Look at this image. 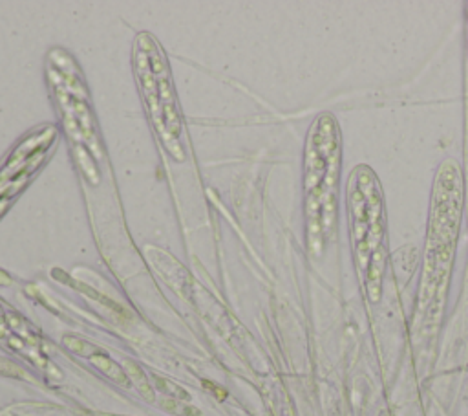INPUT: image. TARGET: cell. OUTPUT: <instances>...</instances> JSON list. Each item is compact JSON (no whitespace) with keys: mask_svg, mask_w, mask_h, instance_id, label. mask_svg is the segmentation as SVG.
Returning <instances> with one entry per match:
<instances>
[{"mask_svg":"<svg viewBox=\"0 0 468 416\" xmlns=\"http://www.w3.org/2000/svg\"><path fill=\"white\" fill-rule=\"evenodd\" d=\"M342 165V136L331 114H320L307 134L304 158L307 236L313 254H320L337 222V197Z\"/></svg>","mask_w":468,"mask_h":416,"instance_id":"cell-1","label":"cell"},{"mask_svg":"<svg viewBox=\"0 0 468 416\" xmlns=\"http://www.w3.org/2000/svg\"><path fill=\"white\" fill-rule=\"evenodd\" d=\"M350 235L359 271L372 301H379L385 273L386 213L379 178L366 165H357L348 178Z\"/></svg>","mask_w":468,"mask_h":416,"instance_id":"cell-2","label":"cell"},{"mask_svg":"<svg viewBox=\"0 0 468 416\" xmlns=\"http://www.w3.org/2000/svg\"><path fill=\"white\" fill-rule=\"evenodd\" d=\"M461 175L457 165L452 162L443 163L435 178L421 295V304L430 306L426 317L434 321L441 315L446 281L450 276L452 255L456 247L457 225L461 215Z\"/></svg>","mask_w":468,"mask_h":416,"instance_id":"cell-3","label":"cell"}]
</instances>
